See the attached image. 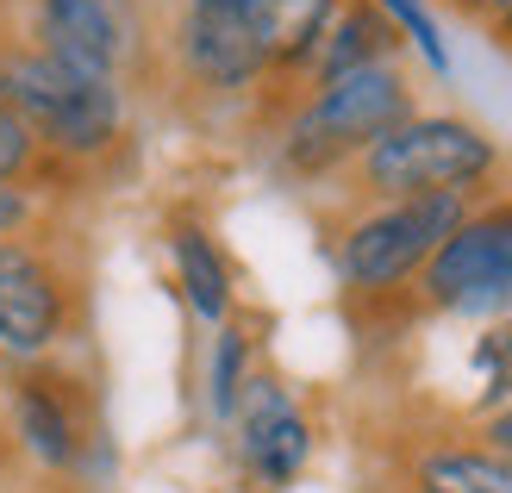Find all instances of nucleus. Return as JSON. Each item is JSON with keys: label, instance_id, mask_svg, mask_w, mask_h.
<instances>
[{"label": "nucleus", "instance_id": "f257e3e1", "mask_svg": "<svg viewBox=\"0 0 512 493\" xmlns=\"http://www.w3.org/2000/svg\"><path fill=\"white\" fill-rule=\"evenodd\" d=\"M0 107L19 113L38 132V144L75 175H100L125 150L132 100L113 82L50 57L19 25H0Z\"/></svg>", "mask_w": 512, "mask_h": 493}, {"label": "nucleus", "instance_id": "f03ea898", "mask_svg": "<svg viewBox=\"0 0 512 493\" xmlns=\"http://www.w3.org/2000/svg\"><path fill=\"white\" fill-rule=\"evenodd\" d=\"M406 113H419V107H413V82H406L400 57L350 69L319 88H294L288 119L275 132V163L294 181H331L363 157L381 132H394Z\"/></svg>", "mask_w": 512, "mask_h": 493}, {"label": "nucleus", "instance_id": "7ed1b4c3", "mask_svg": "<svg viewBox=\"0 0 512 493\" xmlns=\"http://www.w3.org/2000/svg\"><path fill=\"white\" fill-rule=\"evenodd\" d=\"M506 175L500 144L463 113H406L344 169L350 200H419V194H463L481 200Z\"/></svg>", "mask_w": 512, "mask_h": 493}, {"label": "nucleus", "instance_id": "20e7f679", "mask_svg": "<svg viewBox=\"0 0 512 493\" xmlns=\"http://www.w3.org/2000/svg\"><path fill=\"white\" fill-rule=\"evenodd\" d=\"M463 194H419V200H363L331 231V269L350 300L388 306L419 281V269L438 256V244L469 219Z\"/></svg>", "mask_w": 512, "mask_h": 493}, {"label": "nucleus", "instance_id": "39448f33", "mask_svg": "<svg viewBox=\"0 0 512 493\" xmlns=\"http://www.w3.org/2000/svg\"><path fill=\"white\" fill-rule=\"evenodd\" d=\"M82 263L57 219L0 238V362L63 356L82 331Z\"/></svg>", "mask_w": 512, "mask_h": 493}, {"label": "nucleus", "instance_id": "423d86ee", "mask_svg": "<svg viewBox=\"0 0 512 493\" xmlns=\"http://www.w3.org/2000/svg\"><path fill=\"white\" fill-rule=\"evenodd\" d=\"M19 32L119 94L163 82V0H25Z\"/></svg>", "mask_w": 512, "mask_h": 493}, {"label": "nucleus", "instance_id": "0eeeda50", "mask_svg": "<svg viewBox=\"0 0 512 493\" xmlns=\"http://www.w3.org/2000/svg\"><path fill=\"white\" fill-rule=\"evenodd\" d=\"M0 412H7L13 456L32 462L38 475L82 481L100 456V400L94 381L63 356L44 362H7L0 369Z\"/></svg>", "mask_w": 512, "mask_h": 493}, {"label": "nucleus", "instance_id": "6e6552de", "mask_svg": "<svg viewBox=\"0 0 512 493\" xmlns=\"http://www.w3.org/2000/svg\"><path fill=\"white\" fill-rule=\"evenodd\" d=\"M419 306L444 319H506L512 313V194L469 206V219L419 269Z\"/></svg>", "mask_w": 512, "mask_h": 493}, {"label": "nucleus", "instance_id": "1a4fd4ad", "mask_svg": "<svg viewBox=\"0 0 512 493\" xmlns=\"http://www.w3.org/2000/svg\"><path fill=\"white\" fill-rule=\"evenodd\" d=\"M163 75L200 100H250L269 88V63L256 50L250 25L238 19V7H207V0H175L169 7Z\"/></svg>", "mask_w": 512, "mask_h": 493}, {"label": "nucleus", "instance_id": "9d476101", "mask_svg": "<svg viewBox=\"0 0 512 493\" xmlns=\"http://www.w3.org/2000/svg\"><path fill=\"white\" fill-rule=\"evenodd\" d=\"M225 425H232V437H238L244 475L256 487H269V493L288 487L306 462H313V419H306L300 400L275 375H250Z\"/></svg>", "mask_w": 512, "mask_h": 493}, {"label": "nucleus", "instance_id": "9b49d317", "mask_svg": "<svg viewBox=\"0 0 512 493\" xmlns=\"http://www.w3.org/2000/svg\"><path fill=\"white\" fill-rule=\"evenodd\" d=\"M338 7L344 0H238V19L250 25V38L269 63V88L306 82V63H313V50Z\"/></svg>", "mask_w": 512, "mask_h": 493}, {"label": "nucleus", "instance_id": "f8f14e48", "mask_svg": "<svg viewBox=\"0 0 512 493\" xmlns=\"http://www.w3.org/2000/svg\"><path fill=\"white\" fill-rule=\"evenodd\" d=\"M169 263H175V288H182L194 319L225 325V319L238 313L232 263H225V250L213 244V231L200 225V219H169Z\"/></svg>", "mask_w": 512, "mask_h": 493}, {"label": "nucleus", "instance_id": "ddd939ff", "mask_svg": "<svg viewBox=\"0 0 512 493\" xmlns=\"http://www.w3.org/2000/svg\"><path fill=\"white\" fill-rule=\"evenodd\" d=\"M400 57V32L394 19L375 7V0H344L338 13H331L325 38L313 50V63H306V82L300 88H319V82H338L350 69H369V63H388Z\"/></svg>", "mask_w": 512, "mask_h": 493}, {"label": "nucleus", "instance_id": "4468645a", "mask_svg": "<svg viewBox=\"0 0 512 493\" xmlns=\"http://www.w3.org/2000/svg\"><path fill=\"white\" fill-rule=\"evenodd\" d=\"M413 493H512V462L494 456L488 444H469V437H438L413 456L406 469Z\"/></svg>", "mask_w": 512, "mask_h": 493}, {"label": "nucleus", "instance_id": "2eb2a0df", "mask_svg": "<svg viewBox=\"0 0 512 493\" xmlns=\"http://www.w3.org/2000/svg\"><path fill=\"white\" fill-rule=\"evenodd\" d=\"M0 181H19V188H32V194L50 206V200H63L69 188H82L88 175H75L69 163H57V157L38 144L32 125L0 107Z\"/></svg>", "mask_w": 512, "mask_h": 493}, {"label": "nucleus", "instance_id": "dca6fc26", "mask_svg": "<svg viewBox=\"0 0 512 493\" xmlns=\"http://www.w3.org/2000/svg\"><path fill=\"white\" fill-rule=\"evenodd\" d=\"M256 362V337H250V325L232 313L225 325H213V362H207V406H213V419L225 425L232 419V406H238V394H244V381L256 375L250 369Z\"/></svg>", "mask_w": 512, "mask_h": 493}, {"label": "nucleus", "instance_id": "f3484780", "mask_svg": "<svg viewBox=\"0 0 512 493\" xmlns=\"http://www.w3.org/2000/svg\"><path fill=\"white\" fill-rule=\"evenodd\" d=\"M469 369H475V381H481V394H475L481 412H494L500 400H512V313L481 325L475 350H469Z\"/></svg>", "mask_w": 512, "mask_h": 493}, {"label": "nucleus", "instance_id": "a211bd4d", "mask_svg": "<svg viewBox=\"0 0 512 493\" xmlns=\"http://www.w3.org/2000/svg\"><path fill=\"white\" fill-rule=\"evenodd\" d=\"M375 7L394 19L400 38H413V50L425 57L431 75H450V50H444V32H438V19H431L425 0H375Z\"/></svg>", "mask_w": 512, "mask_h": 493}, {"label": "nucleus", "instance_id": "6ab92c4d", "mask_svg": "<svg viewBox=\"0 0 512 493\" xmlns=\"http://www.w3.org/2000/svg\"><path fill=\"white\" fill-rule=\"evenodd\" d=\"M50 219V206L32 194V188H19V181H0V238H19V231H32Z\"/></svg>", "mask_w": 512, "mask_h": 493}, {"label": "nucleus", "instance_id": "aec40b11", "mask_svg": "<svg viewBox=\"0 0 512 493\" xmlns=\"http://www.w3.org/2000/svg\"><path fill=\"white\" fill-rule=\"evenodd\" d=\"M481 444H488L494 456H506V462H512V400H500L488 419H481Z\"/></svg>", "mask_w": 512, "mask_h": 493}, {"label": "nucleus", "instance_id": "412c9836", "mask_svg": "<svg viewBox=\"0 0 512 493\" xmlns=\"http://www.w3.org/2000/svg\"><path fill=\"white\" fill-rule=\"evenodd\" d=\"M444 7H450L456 19H469V25H494V19L512 7V0H444Z\"/></svg>", "mask_w": 512, "mask_h": 493}, {"label": "nucleus", "instance_id": "4be33fe9", "mask_svg": "<svg viewBox=\"0 0 512 493\" xmlns=\"http://www.w3.org/2000/svg\"><path fill=\"white\" fill-rule=\"evenodd\" d=\"M488 38H494V44L506 50V57H512V7H506V13H500L494 25H488Z\"/></svg>", "mask_w": 512, "mask_h": 493}, {"label": "nucleus", "instance_id": "5701e85b", "mask_svg": "<svg viewBox=\"0 0 512 493\" xmlns=\"http://www.w3.org/2000/svg\"><path fill=\"white\" fill-rule=\"evenodd\" d=\"M13 456V437H7V412H0V462Z\"/></svg>", "mask_w": 512, "mask_h": 493}, {"label": "nucleus", "instance_id": "b1692460", "mask_svg": "<svg viewBox=\"0 0 512 493\" xmlns=\"http://www.w3.org/2000/svg\"><path fill=\"white\" fill-rule=\"evenodd\" d=\"M381 493H413V487H381Z\"/></svg>", "mask_w": 512, "mask_h": 493}]
</instances>
